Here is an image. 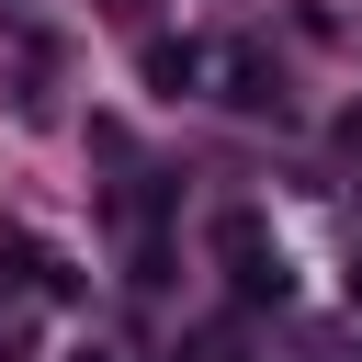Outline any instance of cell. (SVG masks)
Here are the masks:
<instances>
[{
  "instance_id": "5",
  "label": "cell",
  "mask_w": 362,
  "mask_h": 362,
  "mask_svg": "<svg viewBox=\"0 0 362 362\" xmlns=\"http://www.w3.org/2000/svg\"><path fill=\"white\" fill-rule=\"evenodd\" d=\"M147 79H158V90H192V79H204V45H170V34H158V45H147Z\"/></svg>"
},
{
  "instance_id": "4",
  "label": "cell",
  "mask_w": 362,
  "mask_h": 362,
  "mask_svg": "<svg viewBox=\"0 0 362 362\" xmlns=\"http://www.w3.org/2000/svg\"><path fill=\"white\" fill-rule=\"evenodd\" d=\"M0 260H11V283H23V294H79V272H68L45 238H0Z\"/></svg>"
},
{
  "instance_id": "1",
  "label": "cell",
  "mask_w": 362,
  "mask_h": 362,
  "mask_svg": "<svg viewBox=\"0 0 362 362\" xmlns=\"http://www.w3.org/2000/svg\"><path fill=\"white\" fill-rule=\"evenodd\" d=\"M113 158H124V136H113ZM113 215H124V283H136V294H158V283H170V181L124 158Z\"/></svg>"
},
{
  "instance_id": "2",
  "label": "cell",
  "mask_w": 362,
  "mask_h": 362,
  "mask_svg": "<svg viewBox=\"0 0 362 362\" xmlns=\"http://www.w3.org/2000/svg\"><path fill=\"white\" fill-rule=\"evenodd\" d=\"M215 249H226L238 305H283V294H294V272H283V249L260 238V215H249V204H226V215H215Z\"/></svg>"
},
{
  "instance_id": "3",
  "label": "cell",
  "mask_w": 362,
  "mask_h": 362,
  "mask_svg": "<svg viewBox=\"0 0 362 362\" xmlns=\"http://www.w3.org/2000/svg\"><path fill=\"white\" fill-rule=\"evenodd\" d=\"M226 102H238V113H283V68H272L260 45H238V57H226Z\"/></svg>"
}]
</instances>
